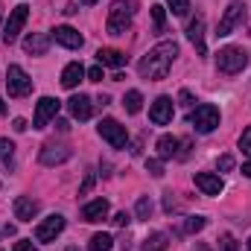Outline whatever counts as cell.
<instances>
[{"label": "cell", "instance_id": "cell-31", "mask_svg": "<svg viewBox=\"0 0 251 251\" xmlns=\"http://www.w3.org/2000/svg\"><path fill=\"white\" fill-rule=\"evenodd\" d=\"M146 173L155 176V178H161V176H164V164H161L158 158H149V161H146Z\"/></svg>", "mask_w": 251, "mask_h": 251}, {"label": "cell", "instance_id": "cell-30", "mask_svg": "<svg viewBox=\"0 0 251 251\" xmlns=\"http://www.w3.org/2000/svg\"><path fill=\"white\" fill-rule=\"evenodd\" d=\"M167 6H170L173 15H178V18H184L190 12V0H167Z\"/></svg>", "mask_w": 251, "mask_h": 251}, {"label": "cell", "instance_id": "cell-9", "mask_svg": "<svg viewBox=\"0 0 251 251\" xmlns=\"http://www.w3.org/2000/svg\"><path fill=\"white\" fill-rule=\"evenodd\" d=\"M243 12H246V3H240V0H231V3H228V9H225V15H222V21H219V26H216V35H219V38L231 35V29L240 24Z\"/></svg>", "mask_w": 251, "mask_h": 251}, {"label": "cell", "instance_id": "cell-13", "mask_svg": "<svg viewBox=\"0 0 251 251\" xmlns=\"http://www.w3.org/2000/svg\"><path fill=\"white\" fill-rule=\"evenodd\" d=\"M149 120L155 126H167L173 120V100L170 97H158L155 102H152V108H149Z\"/></svg>", "mask_w": 251, "mask_h": 251}, {"label": "cell", "instance_id": "cell-32", "mask_svg": "<svg viewBox=\"0 0 251 251\" xmlns=\"http://www.w3.org/2000/svg\"><path fill=\"white\" fill-rule=\"evenodd\" d=\"M219 246H222V251H240V246H237V240H234L231 234H222Z\"/></svg>", "mask_w": 251, "mask_h": 251}, {"label": "cell", "instance_id": "cell-17", "mask_svg": "<svg viewBox=\"0 0 251 251\" xmlns=\"http://www.w3.org/2000/svg\"><path fill=\"white\" fill-rule=\"evenodd\" d=\"M67 111H70L76 120H91V114H94V102H91L85 94H76V97L67 100Z\"/></svg>", "mask_w": 251, "mask_h": 251}, {"label": "cell", "instance_id": "cell-44", "mask_svg": "<svg viewBox=\"0 0 251 251\" xmlns=\"http://www.w3.org/2000/svg\"><path fill=\"white\" fill-rule=\"evenodd\" d=\"M196 251H210V249H207L204 243H196Z\"/></svg>", "mask_w": 251, "mask_h": 251}, {"label": "cell", "instance_id": "cell-4", "mask_svg": "<svg viewBox=\"0 0 251 251\" xmlns=\"http://www.w3.org/2000/svg\"><path fill=\"white\" fill-rule=\"evenodd\" d=\"M190 126L199 131V134H210L216 126H219V108L210 105V102H201L190 111Z\"/></svg>", "mask_w": 251, "mask_h": 251}, {"label": "cell", "instance_id": "cell-5", "mask_svg": "<svg viewBox=\"0 0 251 251\" xmlns=\"http://www.w3.org/2000/svg\"><path fill=\"white\" fill-rule=\"evenodd\" d=\"M6 88H9V97H12V100H24V97L32 94V79H29V73H26L21 64H9Z\"/></svg>", "mask_w": 251, "mask_h": 251}, {"label": "cell", "instance_id": "cell-12", "mask_svg": "<svg viewBox=\"0 0 251 251\" xmlns=\"http://www.w3.org/2000/svg\"><path fill=\"white\" fill-rule=\"evenodd\" d=\"M193 181H196V187L201 190L204 196H219V193L225 190V181H222L216 173H196Z\"/></svg>", "mask_w": 251, "mask_h": 251}, {"label": "cell", "instance_id": "cell-41", "mask_svg": "<svg viewBox=\"0 0 251 251\" xmlns=\"http://www.w3.org/2000/svg\"><path fill=\"white\" fill-rule=\"evenodd\" d=\"M15 131H26V120H21V117H15V123H12Z\"/></svg>", "mask_w": 251, "mask_h": 251}, {"label": "cell", "instance_id": "cell-1", "mask_svg": "<svg viewBox=\"0 0 251 251\" xmlns=\"http://www.w3.org/2000/svg\"><path fill=\"white\" fill-rule=\"evenodd\" d=\"M176 56H178V44L176 41H161V44H155L140 59L137 70H140L143 79H167V73H170V67L176 62Z\"/></svg>", "mask_w": 251, "mask_h": 251}, {"label": "cell", "instance_id": "cell-18", "mask_svg": "<svg viewBox=\"0 0 251 251\" xmlns=\"http://www.w3.org/2000/svg\"><path fill=\"white\" fill-rule=\"evenodd\" d=\"M187 38L196 44V50H199V56H204V15L199 12L193 21H190L187 26Z\"/></svg>", "mask_w": 251, "mask_h": 251}, {"label": "cell", "instance_id": "cell-20", "mask_svg": "<svg viewBox=\"0 0 251 251\" xmlns=\"http://www.w3.org/2000/svg\"><path fill=\"white\" fill-rule=\"evenodd\" d=\"M97 62L102 64V67H114V70H120V67L126 64V53L114 50V47H102V50H97Z\"/></svg>", "mask_w": 251, "mask_h": 251}, {"label": "cell", "instance_id": "cell-29", "mask_svg": "<svg viewBox=\"0 0 251 251\" xmlns=\"http://www.w3.org/2000/svg\"><path fill=\"white\" fill-rule=\"evenodd\" d=\"M152 24H155V32H164V24H167L164 6H152Z\"/></svg>", "mask_w": 251, "mask_h": 251}, {"label": "cell", "instance_id": "cell-24", "mask_svg": "<svg viewBox=\"0 0 251 251\" xmlns=\"http://www.w3.org/2000/svg\"><path fill=\"white\" fill-rule=\"evenodd\" d=\"M123 105H126L128 114H137V111L143 108V94H140V91H128L126 100H123Z\"/></svg>", "mask_w": 251, "mask_h": 251}, {"label": "cell", "instance_id": "cell-36", "mask_svg": "<svg viewBox=\"0 0 251 251\" xmlns=\"http://www.w3.org/2000/svg\"><path fill=\"white\" fill-rule=\"evenodd\" d=\"M91 82H102V64H97V67H91L88 73H85Z\"/></svg>", "mask_w": 251, "mask_h": 251}, {"label": "cell", "instance_id": "cell-10", "mask_svg": "<svg viewBox=\"0 0 251 251\" xmlns=\"http://www.w3.org/2000/svg\"><path fill=\"white\" fill-rule=\"evenodd\" d=\"M59 108H62L59 100H53V97H41V100H38V108H35V120H32L35 128H44V126L59 114Z\"/></svg>", "mask_w": 251, "mask_h": 251}, {"label": "cell", "instance_id": "cell-15", "mask_svg": "<svg viewBox=\"0 0 251 251\" xmlns=\"http://www.w3.org/2000/svg\"><path fill=\"white\" fill-rule=\"evenodd\" d=\"M70 149L67 146H56V143H47L44 149H41V164L44 167H59V164H64V161H70Z\"/></svg>", "mask_w": 251, "mask_h": 251}, {"label": "cell", "instance_id": "cell-33", "mask_svg": "<svg viewBox=\"0 0 251 251\" xmlns=\"http://www.w3.org/2000/svg\"><path fill=\"white\" fill-rule=\"evenodd\" d=\"M240 149L249 155V161H251V126L246 128V131H243V137H240Z\"/></svg>", "mask_w": 251, "mask_h": 251}, {"label": "cell", "instance_id": "cell-7", "mask_svg": "<svg viewBox=\"0 0 251 251\" xmlns=\"http://www.w3.org/2000/svg\"><path fill=\"white\" fill-rule=\"evenodd\" d=\"M100 134H102V140H108L114 149H123L126 143H128V131H126V126H120L117 120H111V117L100 120Z\"/></svg>", "mask_w": 251, "mask_h": 251}, {"label": "cell", "instance_id": "cell-22", "mask_svg": "<svg viewBox=\"0 0 251 251\" xmlns=\"http://www.w3.org/2000/svg\"><path fill=\"white\" fill-rule=\"evenodd\" d=\"M155 149H158V158H161V161H167V158H176V149H178V137H173V134H164V137H158Z\"/></svg>", "mask_w": 251, "mask_h": 251}, {"label": "cell", "instance_id": "cell-8", "mask_svg": "<svg viewBox=\"0 0 251 251\" xmlns=\"http://www.w3.org/2000/svg\"><path fill=\"white\" fill-rule=\"evenodd\" d=\"M62 231H64V216L53 213V216H47L44 222L35 225V240H38V243H53Z\"/></svg>", "mask_w": 251, "mask_h": 251}, {"label": "cell", "instance_id": "cell-37", "mask_svg": "<svg viewBox=\"0 0 251 251\" xmlns=\"http://www.w3.org/2000/svg\"><path fill=\"white\" fill-rule=\"evenodd\" d=\"M178 102H181L184 108H190V105H193V94H190L187 88H184V91H178Z\"/></svg>", "mask_w": 251, "mask_h": 251}, {"label": "cell", "instance_id": "cell-16", "mask_svg": "<svg viewBox=\"0 0 251 251\" xmlns=\"http://www.w3.org/2000/svg\"><path fill=\"white\" fill-rule=\"evenodd\" d=\"M53 38H56V44H62L67 50H79V47L85 44V38H82L79 29H73V26H56V29H53Z\"/></svg>", "mask_w": 251, "mask_h": 251}, {"label": "cell", "instance_id": "cell-3", "mask_svg": "<svg viewBox=\"0 0 251 251\" xmlns=\"http://www.w3.org/2000/svg\"><path fill=\"white\" fill-rule=\"evenodd\" d=\"M249 62L251 59L243 47H222V50L216 53V67H219L222 73H228V76L243 73V70L249 67Z\"/></svg>", "mask_w": 251, "mask_h": 251}, {"label": "cell", "instance_id": "cell-45", "mask_svg": "<svg viewBox=\"0 0 251 251\" xmlns=\"http://www.w3.org/2000/svg\"><path fill=\"white\" fill-rule=\"evenodd\" d=\"M0 114H6V102L3 100H0Z\"/></svg>", "mask_w": 251, "mask_h": 251}, {"label": "cell", "instance_id": "cell-38", "mask_svg": "<svg viewBox=\"0 0 251 251\" xmlns=\"http://www.w3.org/2000/svg\"><path fill=\"white\" fill-rule=\"evenodd\" d=\"M12 251H35V246H32V240H18Z\"/></svg>", "mask_w": 251, "mask_h": 251}, {"label": "cell", "instance_id": "cell-11", "mask_svg": "<svg viewBox=\"0 0 251 251\" xmlns=\"http://www.w3.org/2000/svg\"><path fill=\"white\" fill-rule=\"evenodd\" d=\"M12 210H15V219H18V222H32V219L38 216L41 204H38L35 199H29V196H18L15 204H12Z\"/></svg>", "mask_w": 251, "mask_h": 251}, {"label": "cell", "instance_id": "cell-26", "mask_svg": "<svg viewBox=\"0 0 251 251\" xmlns=\"http://www.w3.org/2000/svg\"><path fill=\"white\" fill-rule=\"evenodd\" d=\"M204 225H207V219H204V216H187L181 231H184V234H196V231H201Z\"/></svg>", "mask_w": 251, "mask_h": 251}, {"label": "cell", "instance_id": "cell-40", "mask_svg": "<svg viewBox=\"0 0 251 251\" xmlns=\"http://www.w3.org/2000/svg\"><path fill=\"white\" fill-rule=\"evenodd\" d=\"M91 187H94V176H88V178H85V184L79 187V196H85V193H88Z\"/></svg>", "mask_w": 251, "mask_h": 251}, {"label": "cell", "instance_id": "cell-19", "mask_svg": "<svg viewBox=\"0 0 251 251\" xmlns=\"http://www.w3.org/2000/svg\"><path fill=\"white\" fill-rule=\"evenodd\" d=\"M47 47H50V38H47L44 32H32V35L24 38V50H26L29 56H44Z\"/></svg>", "mask_w": 251, "mask_h": 251}, {"label": "cell", "instance_id": "cell-2", "mask_svg": "<svg viewBox=\"0 0 251 251\" xmlns=\"http://www.w3.org/2000/svg\"><path fill=\"white\" fill-rule=\"evenodd\" d=\"M134 12H137V0H114L111 9H108V21H105L108 35H126V29L131 26Z\"/></svg>", "mask_w": 251, "mask_h": 251}, {"label": "cell", "instance_id": "cell-47", "mask_svg": "<svg viewBox=\"0 0 251 251\" xmlns=\"http://www.w3.org/2000/svg\"><path fill=\"white\" fill-rule=\"evenodd\" d=\"M0 21H3V9H0Z\"/></svg>", "mask_w": 251, "mask_h": 251}, {"label": "cell", "instance_id": "cell-23", "mask_svg": "<svg viewBox=\"0 0 251 251\" xmlns=\"http://www.w3.org/2000/svg\"><path fill=\"white\" fill-rule=\"evenodd\" d=\"M0 161H3V167H6V170H12V167H15V143H12V140H6V137H0Z\"/></svg>", "mask_w": 251, "mask_h": 251}, {"label": "cell", "instance_id": "cell-27", "mask_svg": "<svg viewBox=\"0 0 251 251\" xmlns=\"http://www.w3.org/2000/svg\"><path fill=\"white\" fill-rule=\"evenodd\" d=\"M164 249H167V234H152L143 246V251H164Z\"/></svg>", "mask_w": 251, "mask_h": 251}, {"label": "cell", "instance_id": "cell-34", "mask_svg": "<svg viewBox=\"0 0 251 251\" xmlns=\"http://www.w3.org/2000/svg\"><path fill=\"white\" fill-rule=\"evenodd\" d=\"M176 158H178V161H187V158H190V140H178V149H176Z\"/></svg>", "mask_w": 251, "mask_h": 251}, {"label": "cell", "instance_id": "cell-42", "mask_svg": "<svg viewBox=\"0 0 251 251\" xmlns=\"http://www.w3.org/2000/svg\"><path fill=\"white\" fill-rule=\"evenodd\" d=\"M243 176H246V178H251V161H246V164H243Z\"/></svg>", "mask_w": 251, "mask_h": 251}, {"label": "cell", "instance_id": "cell-43", "mask_svg": "<svg viewBox=\"0 0 251 251\" xmlns=\"http://www.w3.org/2000/svg\"><path fill=\"white\" fill-rule=\"evenodd\" d=\"M56 126H59V131H67L70 126H67V120H56Z\"/></svg>", "mask_w": 251, "mask_h": 251}, {"label": "cell", "instance_id": "cell-25", "mask_svg": "<svg viewBox=\"0 0 251 251\" xmlns=\"http://www.w3.org/2000/svg\"><path fill=\"white\" fill-rule=\"evenodd\" d=\"M111 249H114V240H111L108 234H94V237H91L88 251H111Z\"/></svg>", "mask_w": 251, "mask_h": 251}, {"label": "cell", "instance_id": "cell-28", "mask_svg": "<svg viewBox=\"0 0 251 251\" xmlns=\"http://www.w3.org/2000/svg\"><path fill=\"white\" fill-rule=\"evenodd\" d=\"M134 210H137V219H149V216H152V199H149V196H140Z\"/></svg>", "mask_w": 251, "mask_h": 251}, {"label": "cell", "instance_id": "cell-21", "mask_svg": "<svg viewBox=\"0 0 251 251\" xmlns=\"http://www.w3.org/2000/svg\"><path fill=\"white\" fill-rule=\"evenodd\" d=\"M82 76H85V67H82L79 62H70L62 70V85L64 88H76V85L82 82Z\"/></svg>", "mask_w": 251, "mask_h": 251}, {"label": "cell", "instance_id": "cell-6", "mask_svg": "<svg viewBox=\"0 0 251 251\" xmlns=\"http://www.w3.org/2000/svg\"><path fill=\"white\" fill-rule=\"evenodd\" d=\"M26 18H29V9H26V6H15V9H12L9 21H6V26H3V41H6V44H15V41H18V35H21Z\"/></svg>", "mask_w": 251, "mask_h": 251}, {"label": "cell", "instance_id": "cell-48", "mask_svg": "<svg viewBox=\"0 0 251 251\" xmlns=\"http://www.w3.org/2000/svg\"><path fill=\"white\" fill-rule=\"evenodd\" d=\"M249 251H251V240H249Z\"/></svg>", "mask_w": 251, "mask_h": 251}, {"label": "cell", "instance_id": "cell-35", "mask_svg": "<svg viewBox=\"0 0 251 251\" xmlns=\"http://www.w3.org/2000/svg\"><path fill=\"white\" fill-rule=\"evenodd\" d=\"M216 167H219L222 173H231V170H234V158H231V155H222V158L216 161Z\"/></svg>", "mask_w": 251, "mask_h": 251}, {"label": "cell", "instance_id": "cell-46", "mask_svg": "<svg viewBox=\"0 0 251 251\" xmlns=\"http://www.w3.org/2000/svg\"><path fill=\"white\" fill-rule=\"evenodd\" d=\"M82 3H85V6H94V3H97V0H82Z\"/></svg>", "mask_w": 251, "mask_h": 251}, {"label": "cell", "instance_id": "cell-14", "mask_svg": "<svg viewBox=\"0 0 251 251\" xmlns=\"http://www.w3.org/2000/svg\"><path fill=\"white\" fill-rule=\"evenodd\" d=\"M108 210H111V204H108L105 199H94V201H88V204L82 207V219L91 222V225H97V222H102V219L108 216Z\"/></svg>", "mask_w": 251, "mask_h": 251}, {"label": "cell", "instance_id": "cell-39", "mask_svg": "<svg viewBox=\"0 0 251 251\" xmlns=\"http://www.w3.org/2000/svg\"><path fill=\"white\" fill-rule=\"evenodd\" d=\"M111 222H114V225H117V228H126V225H128V213H117V216H114V219H111Z\"/></svg>", "mask_w": 251, "mask_h": 251}]
</instances>
